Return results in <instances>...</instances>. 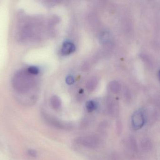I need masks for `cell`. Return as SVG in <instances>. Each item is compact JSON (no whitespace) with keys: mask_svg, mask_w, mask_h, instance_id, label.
I'll return each instance as SVG.
<instances>
[{"mask_svg":"<svg viewBox=\"0 0 160 160\" xmlns=\"http://www.w3.org/2000/svg\"><path fill=\"white\" fill-rule=\"evenodd\" d=\"M31 74L27 70H19L14 75L12 80V84L14 90L19 95H26L29 91L32 82Z\"/></svg>","mask_w":160,"mask_h":160,"instance_id":"obj_1","label":"cell"},{"mask_svg":"<svg viewBox=\"0 0 160 160\" xmlns=\"http://www.w3.org/2000/svg\"><path fill=\"white\" fill-rule=\"evenodd\" d=\"M77 143L87 148L95 149L98 148L102 144V140L96 135H87L77 138Z\"/></svg>","mask_w":160,"mask_h":160,"instance_id":"obj_2","label":"cell"},{"mask_svg":"<svg viewBox=\"0 0 160 160\" xmlns=\"http://www.w3.org/2000/svg\"><path fill=\"white\" fill-rule=\"evenodd\" d=\"M42 115L43 118L47 123L56 128L63 130H70L73 128V125L70 122L62 121L57 117L46 113Z\"/></svg>","mask_w":160,"mask_h":160,"instance_id":"obj_3","label":"cell"},{"mask_svg":"<svg viewBox=\"0 0 160 160\" xmlns=\"http://www.w3.org/2000/svg\"><path fill=\"white\" fill-rule=\"evenodd\" d=\"M145 122V116L142 110H138L134 112L131 117L132 125L134 129H141L144 126Z\"/></svg>","mask_w":160,"mask_h":160,"instance_id":"obj_4","label":"cell"},{"mask_svg":"<svg viewBox=\"0 0 160 160\" xmlns=\"http://www.w3.org/2000/svg\"><path fill=\"white\" fill-rule=\"evenodd\" d=\"M76 50L75 45L70 41H65L63 44L62 48V53L63 55H67L71 54Z\"/></svg>","mask_w":160,"mask_h":160,"instance_id":"obj_5","label":"cell"},{"mask_svg":"<svg viewBox=\"0 0 160 160\" xmlns=\"http://www.w3.org/2000/svg\"><path fill=\"white\" fill-rule=\"evenodd\" d=\"M127 145L128 148L133 153H137L138 150V144L136 139L133 136H129L127 140Z\"/></svg>","mask_w":160,"mask_h":160,"instance_id":"obj_6","label":"cell"},{"mask_svg":"<svg viewBox=\"0 0 160 160\" xmlns=\"http://www.w3.org/2000/svg\"><path fill=\"white\" fill-rule=\"evenodd\" d=\"M140 147L143 152H148L152 149L153 144L150 139L148 138H144L141 141Z\"/></svg>","mask_w":160,"mask_h":160,"instance_id":"obj_7","label":"cell"},{"mask_svg":"<svg viewBox=\"0 0 160 160\" xmlns=\"http://www.w3.org/2000/svg\"><path fill=\"white\" fill-rule=\"evenodd\" d=\"M51 104L52 107L55 110H59L62 106V101L59 97L53 96L51 99Z\"/></svg>","mask_w":160,"mask_h":160,"instance_id":"obj_8","label":"cell"},{"mask_svg":"<svg viewBox=\"0 0 160 160\" xmlns=\"http://www.w3.org/2000/svg\"><path fill=\"white\" fill-rule=\"evenodd\" d=\"M97 103L93 101H88L86 103V108L87 110L89 112L93 111L97 108Z\"/></svg>","mask_w":160,"mask_h":160,"instance_id":"obj_9","label":"cell"},{"mask_svg":"<svg viewBox=\"0 0 160 160\" xmlns=\"http://www.w3.org/2000/svg\"><path fill=\"white\" fill-rule=\"evenodd\" d=\"M27 71L31 75H37L39 73V70L37 67L32 66L29 67L27 69Z\"/></svg>","mask_w":160,"mask_h":160,"instance_id":"obj_10","label":"cell"},{"mask_svg":"<svg viewBox=\"0 0 160 160\" xmlns=\"http://www.w3.org/2000/svg\"><path fill=\"white\" fill-rule=\"evenodd\" d=\"M110 88L111 91L113 93H117L119 90V85L116 82L112 81L110 83Z\"/></svg>","mask_w":160,"mask_h":160,"instance_id":"obj_11","label":"cell"},{"mask_svg":"<svg viewBox=\"0 0 160 160\" xmlns=\"http://www.w3.org/2000/svg\"><path fill=\"white\" fill-rule=\"evenodd\" d=\"M122 129H123V127H122V124L121 121L119 120H118L116 123V130L118 134H121L122 132Z\"/></svg>","mask_w":160,"mask_h":160,"instance_id":"obj_12","label":"cell"},{"mask_svg":"<svg viewBox=\"0 0 160 160\" xmlns=\"http://www.w3.org/2000/svg\"><path fill=\"white\" fill-rule=\"evenodd\" d=\"M108 127V124L107 121L102 122V123H101L100 125V130L102 132H103L105 131L106 129H107Z\"/></svg>","mask_w":160,"mask_h":160,"instance_id":"obj_13","label":"cell"},{"mask_svg":"<svg viewBox=\"0 0 160 160\" xmlns=\"http://www.w3.org/2000/svg\"><path fill=\"white\" fill-rule=\"evenodd\" d=\"M66 82L68 85H71L74 84V82H75V80H74V77L73 76H68L66 78Z\"/></svg>","mask_w":160,"mask_h":160,"instance_id":"obj_14","label":"cell"},{"mask_svg":"<svg viewBox=\"0 0 160 160\" xmlns=\"http://www.w3.org/2000/svg\"><path fill=\"white\" fill-rule=\"evenodd\" d=\"M28 153L31 157H35L37 156V153L35 150H33V149H29L28 150Z\"/></svg>","mask_w":160,"mask_h":160,"instance_id":"obj_15","label":"cell"},{"mask_svg":"<svg viewBox=\"0 0 160 160\" xmlns=\"http://www.w3.org/2000/svg\"><path fill=\"white\" fill-rule=\"evenodd\" d=\"M96 82L95 80H91L89 83H88V87H89L90 90H92L93 89V87H95L96 86Z\"/></svg>","mask_w":160,"mask_h":160,"instance_id":"obj_16","label":"cell"},{"mask_svg":"<svg viewBox=\"0 0 160 160\" xmlns=\"http://www.w3.org/2000/svg\"><path fill=\"white\" fill-rule=\"evenodd\" d=\"M159 77H160V70L159 71Z\"/></svg>","mask_w":160,"mask_h":160,"instance_id":"obj_17","label":"cell"}]
</instances>
